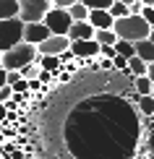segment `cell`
<instances>
[{
  "mask_svg": "<svg viewBox=\"0 0 154 159\" xmlns=\"http://www.w3.org/2000/svg\"><path fill=\"white\" fill-rule=\"evenodd\" d=\"M0 68H3V52H0Z\"/></svg>",
  "mask_w": 154,
  "mask_h": 159,
  "instance_id": "d590c367",
  "label": "cell"
},
{
  "mask_svg": "<svg viewBox=\"0 0 154 159\" xmlns=\"http://www.w3.org/2000/svg\"><path fill=\"white\" fill-rule=\"evenodd\" d=\"M16 81H21V73L18 70H8V86H13Z\"/></svg>",
  "mask_w": 154,
  "mask_h": 159,
  "instance_id": "484cf974",
  "label": "cell"
},
{
  "mask_svg": "<svg viewBox=\"0 0 154 159\" xmlns=\"http://www.w3.org/2000/svg\"><path fill=\"white\" fill-rule=\"evenodd\" d=\"M141 16H144V21L154 29V8H144V11H141Z\"/></svg>",
  "mask_w": 154,
  "mask_h": 159,
  "instance_id": "d4e9b609",
  "label": "cell"
},
{
  "mask_svg": "<svg viewBox=\"0 0 154 159\" xmlns=\"http://www.w3.org/2000/svg\"><path fill=\"white\" fill-rule=\"evenodd\" d=\"M149 42H152V44H154V29H152V34H149Z\"/></svg>",
  "mask_w": 154,
  "mask_h": 159,
  "instance_id": "e575fe53",
  "label": "cell"
},
{
  "mask_svg": "<svg viewBox=\"0 0 154 159\" xmlns=\"http://www.w3.org/2000/svg\"><path fill=\"white\" fill-rule=\"evenodd\" d=\"M149 146H152V151H154V133H152V138H149Z\"/></svg>",
  "mask_w": 154,
  "mask_h": 159,
  "instance_id": "836d02e7",
  "label": "cell"
},
{
  "mask_svg": "<svg viewBox=\"0 0 154 159\" xmlns=\"http://www.w3.org/2000/svg\"><path fill=\"white\" fill-rule=\"evenodd\" d=\"M144 3V8H154V0H141Z\"/></svg>",
  "mask_w": 154,
  "mask_h": 159,
  "instance_id": "d6a6232c",
  "label": "cell"
},
{
  "mask_svg": "<svg viewBox=\"0 0 154 159\" xmlns=\"http://www.w3.org/2000/svg\"><path fill=\"white\" fill-rule=\"evenodd\" d=\"M50 78H52V76L47 73V70H42V73H39V81H42V84H50Z\"/></svg>",
  "mask_w": 154,
  "mask_h": 159,
  "instance_id": "f546056e",
  "label": "cell"
},
{
  "mask_svg": "<svg viewBox=\"0 0 154 159\" xmlns=\"http://www.w3.org/2000/svg\"><path fill=\"white\" fill-rule=\"evenodd\" d=\"M71 55L73 57H99V44L94 42V39L71 42Z\"/></svg>",
  "mask_w": 154,
  "mask_h": 159,
  "instance_id": "ba28073f",
  "label": "cell"
},
{
  "mask_svg": "<svg viewBox=\"0 0 154 159\" xmlns=\"http://www.w3.org/2000/svg\"><path fill=\"white\" fill-rule=\"evenodd\" d=\"M18 73H21V78H26V81H34V78H39L42 68H39V63H34V65H26V68H21Z\"/></svg>",
  "mask_w": 154,
  "mask_h": 159,
  "instance_id": "ffe728a7",
  "label": "cell"
},
{
  "mask_svg": "<svg viewBox=\"0 0 154 159\" xmlns=\"http://www.w3.org/2000/svg\"><path fill=\"white\" fill-rule=\"evenodd\" d=\"M71 57H73V55H71V50H68V52H63V55H60V63H68Z\"/></svg>",
  "mask_w": 154,
  "mask_h": 159,
  "instance_id": "4dcf8cb0",
  "label": "cell"
},
{
  "mask_svg": "<svg viewBox=\"0 0 154 159\" xmlns=\"http://www.w3.org/2000/svg\"><path fill=\"white\" fill-rule=\"evenodd\" d=\"M112 3H123V5H128V8H131V5L136 3V0H112Z\"/></svg>",
  "mask_w": 154,
  "mask_h": 159,
  "instance_id": "1f68e13d",
  "label": "cell"
},
{
  "mask_svg": "<svg viewBox=\"0 0 154 159\" xmlns=\"http://www.w3.org/2000/svg\"><path fill=\"white\" fill-rule=\"evenodd\" d=\"M50 8V0H18V18L24 24H42Z\"/></svg>",
  "mask_w": 154,
  "mask_h": 159,
  "instance_id": "277c9868",
  "label": "cell"
},
{
  "mask_svg": "<svg viewBox=\"0 0 154 159\" xmlns=\"http://www.w3.org/2000/svg\"><path fill=\"white\" fill-rule=\"evenodd\" d=\"M128 70H131V76H133V78L146 76V63L141 60V57H136V55H133L131 60H128Z\"/></svg>",
  "mask_w": 154,
  "mask_h": 159,
  "instance_id": "2e32d148",
  "label": "cell"
},
{
  "mask_svg": "<svg viewBox=\"0 0 154 159\" xmlns=\"http://www.w3.org/2000/svg\"><path fill=\"white\" fill-rule=\"evenodd\" d=\"M152 86H154V84H152L146 76H138V78H133V91H136L138 97H149V94H152Z\"/></svg>",
  "mask_w": 154,
  "mask_h": 159,
  "instance_id": "9a60e30c",
  "label": "cell"
},
{
  "mask_svg": "<svg viewBox=\"0 0 154 159\" xmlns=\"http://www.w3.org/2000/svg\"><path fill=\"white\" fill-rule=\"evenodd\" d=\"M39 68L47 70V73H52V70L60 68V57H39Z\"/></svg>",
  "mask_w": 154,
  "mask_h": 159,
  "instance_id": "44dd1931",
  "label": "cell"
},
{
  "mask_svg": "<svg viewBox=\"0 0 154 159\" xmlns=\"http://www.w3.org/2000/svg\"><path fill=\"white\" fill-rule=\"evenodd\" d=\"M34 63H39V52H37L34 44L21 42L18 47L3 52V68H5V70H21V68L34 65Z\"/></svg>",
  "mask_w": 154,
  "mask_h": 159,
  "instance_id": "7a4b0ae2",
  "label": "cell"
},
{
  "mask_svg": "<svg viewBox=\"0 0 154 159\" xmlns=\"http://www.w3.org/2000/svg\"><path fill=\"white\" fill-rule=\"evenodd\" d=\"M5 117H8V107H5V104H0V123H5Z\"/></svg>",
  "mask_w": 154,
  "mask_h": 159,
  "instance_id": "f1b7e54d",
  "label": "cell"
},
{
  "mask_svg": "<svg viewBox=\"0 0 154 159\" xmlns=\"http://www.w3.org/2000/svg\"><path fill=\"white\" fill-rule=\"evenodd\" d=\"M24 42V21L21 18H8L0 21V52H8Z\"/></svg>",
  "mask_w": 154,
  "mask_h": 159,
  "instance_id": "3957f363",
  "label": "cell"
},
{
  "mask_svg": "<svg viewBox=\"0 0 154 159\" xmlns=\"http://www.w3.org/2000/svg\"><path fill=\"white\" fill-rule=\"evenodd\" d=\"M44 26L50 29V34L52 37H68V31H71V26H73V18H71V13L68 11H60V8H50V13L44 16Z\"/></svg>",
  "mask_w": 154,
  "mask_h": 159,
  "instance_id": "5b68a950",
  "label": "cell"
},
{
  "mask_svg": "<svg viewBox=\"0 0 154 159\" xmlns=\"http://www.w3.org/2000/svg\"><path fill=\"white\" fill-rule=\"evenodd\" d=\"M3 86H8V70L0 68V89H3Z\"/></svg>",
  "mask_w": 154,
  "mask_h": 159,
  "instance_id": "4316f807",
  "label": "cell"
},
{
  "mask_svg": "<svg viewBox=\"0 0 154 159\" xmlns=\"http://www.w3.org/2000/svg\"><path fill=\"white\" fill-rule=\"evenodd\" d=\"M149 97H152V99H154V86H152V94H149Z\"/></svg>",
  "mask_w": 154,
  "mask_h": 159,
  "instance_id": "8d00e7d4",
  "label": "cell"
},
{
  "mask_svg": "<svg viewBox=\"0 0 154 159\" xmlns=\"http://www.w3.org/2000/svg\"><path fill=\"white\" fill-rule=\"evenodd\" d=\"M68 50H71V39L68 37H50V39H44V42L37 47L39 57H60Z\"/></svg>",
  "mask_w": 154,
  "mask_h": 159,
  "instance_id": "8992f818",
  "label": "cell"
},
{
  "mask_svg": "<svg viewBox=\"0 0 154 159\" xmlns=\"http://www.w3.org/2000/svg\"><path fill=\"white\" fill-rule=\"evenodd\" d=\"M112 31H115L118 39L136 44V42H141V39H149L152 26L144 21V16H125V18H118V21L112 24Z\"/></svg>",
  "mask_w": 154,
  "mask_h": 159,
  "instance_id": "6da1fadb",
  "label": "cell"
},
{
  "mask_svg": "<svg viewBox=\"0 0 154 159\" xmlns=\"http://www.w3.org/2000/svg\"><path fill=\"white\" fill-rule=\"evenodd\" d=\"M13 99V89L11 86H3V89H0V104H8Z\"/></svg>",
  "mask_w": 154,
  "mask_h": 159,
  "instance_id": "cb8c5ba5",
  "label": "cell"
},
{
  "mask_svg": "<svg viewBox=\"0 0 154 159\" xmlns=\"http://www.w3.org/2000/svg\"><path fill=\"white\" fill-rule=\"evenodd\" d=\"M71 42H84V39H94V29H91L89 21H73L71 31H68Z\"/></svg>",
  "mask_w": 154,
  "mask_h": 159,
  "instance_id": "9c48e42d",
  "label": "cell"
},
{
  "mask_svg": "<svg viewBox=\"0 0 154 159\" xmlns=\"http://www.w3.org/2000/svg\"><path fill=\"white\" fill-rule=\"evenodd\" d=\"M81 5H86L89 11H110L112 8V0H78Z\"/></svg>",
  "mask_w": 154,
  "mask_h": 159,
  "instance_id": "d6986e66",
  "label": "cell"
},
{
  "mask_svg": "<svg viewBox=\"0 0 154 159\" xmlns=\"http://www.w3.org/2000/svg\"><path fill=\"white\" fill-rule=\"evenodd\" d=\"M18 18V0H0V21Z\"/></svg>",
  "mask_w": 154,
  "mask_h": 159,
  "instance_id": "7c38bea8",
  "label": "cell"
},
{
  "mask_svg": "<svg viewBox=\"0 0 154 159\" xmlns=\"http://www.w3.org/2000/svg\"><path fill=\"white\" fill-rule=\"evenodd\" d=\"M78 0H50V5L52 8H60V11H68L71 5H76Z\"/></svg>",
  "mask_w": 154,
  "mask_h": 159,
  "instance_id": "603a6c76",
  "label": "cell"
},
{
  "mask_svg": "<svg viewBox=\"0 0 154 159\" xmlns=\"http://www.w3.org/2000/svg\"><path fill=\"white\" fill-rule=\"evenodd\" d=\"M146 78H149V81L154 84V63H149V65H146Z\"/></svg>",
  "mask_w": 154,
  "mask_h": 159,
  "instance_id": "83f0119b",
  "label": "cell"
},
{
  "mask_svg": "<svg viewBox=\"0 0 154 159\" xmlns=\"http://www.w3.org/2000/svg\"><path fill=\"white\" fill-rule=\"evenodd\" d=\"M133 102L138 104V112H141V115H146V117L154 115V99L152 97H138L136 91H133Z\"/></svg>",
  "mask_w": 154,
  "mask_h": 159,
  "instance_id": "5bb4252c",
  "label": "cell"
},
{
  "mask_svg": "<svg viewBox=\"0 0 154 159\" xmlns=\"http://www.w3.org/2000/svg\"><path fill=\"white\" fill-rule=\"evenodd\" d=\"M50 29L44 24H24V42L26 44H34V47H39V44L44 42V39H50Z\"/></svg>",
  "mask_w": 154,
  "mask_h": 159,
  "instance_id": "52a82bcc",
  "label": "cell"
},
{
  "mask_svg": "<svg viewBox=\"0 0 154 159\" xmlns=\"http://www.w3.org/2000/svg\"><path fill=\"white\" fill-rule=\"evenodd\" d=\"M89 24L94 31H102V29H112L115 18L110 16V11H89Z\"/></svg>",
  "mask_w": 154,
  "mask_h": 159,
  "instance_id": "30bf717a",
  "label": "cell"
},
{
  "mask_svg": "<svg viewBox=\"0 0 154 159\" xmlns=\"http://www.w3.org/2000/svg\"><path fill=\"white\" fill-rule=\"evenodd\" d=\"M115 52H118L120 57H125V60H131V57L136 55V47H133L131 42H123V39H118V42H115Z\"/></svg>",
  "mask_w": 154,
  "mask_h": 159,
  "instance_id": "e0dca14e",
  "label": "cell"
},
{
  "mask_svg": "<svg viewBox=\"0 0 154 159\" xmlns=\"http://www.w3.org/2000/svg\"><path fill=\"white\" fill-rule=\"evenodd\" d=\"M133 47H136V57H141L146 65L154 63V44L149 42V39H141V42H136Z\"/></svg>",
  "mask_w": 154,
  "mask_h": 159,
  "instance_id": "8fae6325",
  "label": "cell"
},
{
  "mask_svg": "<svg viewBox=\"0 0 154 159\" xmlns=\"http://www.w3.org/2000/svg\"><path fill=\"white\" fill-rule=\"evenodd\" d=\"M110 16L115 18V21H118V18H125V16H131V8H128V5H123V3H112Z\"/></svg>",
  "mask_w": 154,
  "mask_h": 159,
  "instance_id": "7402d4cb",
  "label": "cell"
},
{
  "mask_svg": "<svg viewBox=\"0 0 154 159\" xmlns=\"http://www.w3.org/2000/svg\"><path fill=\"white\" fill-rule=\"evenodd\" d=\"M94 42L99 44V47H115L118 37L112 29H102V31H94Z\"/></svg>",
  "mask_w": 154,
  "mask_h": 159,
  "instance_id": "4fadbf2b",
  "label": "cell"
},
{
  "mask_svg": "<svg viewBox=\"0 0 154 159\" xmlns=\"http://www.w3.org/2000/svg\"><path fill=\"white\" fill-rule=\"evenodd\" d=\"M68 13H71V18H73V21H89V8H86V5H81V3L71 5V8H68Z\"/></svg>",
  "mask_w": 154,
  "mask_h": 159,
  "instance_id": "ac0fdd59",
  "label": "cell"
}]
</instances>
